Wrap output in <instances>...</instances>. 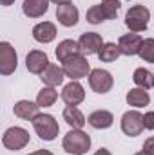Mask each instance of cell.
Listing matches in <instances>:
<instances>
[{
	"mask_svg": "<svg viewBox=\"0 0 154 155\" xmlns=\"http://www.w3.org/2000/svg\"><path fill=\"white\" fill-rule=\"evenodd\" d=\"M64 150L67 153H73V155H85L91 148V137L83 132V130H69L64 137V143H62Z\"/></svg>",
	"mask_w": 154,
	"mask_h": 155,
	"instance_id": "1",
	"label": "cell"
},
{
	"mask_svg": "<svg viewBox=\"0 0 154 155\" xmlns=\"http://www.w3.org/2000/svg\"><path fill=\"white\" fill-rule=\"evenodd\" d=\"M149 20H151V11L138 4V5H132L127 15H125V25L132 31V33H142L149 27Z\"/></svg>",
	"mask_w": 154,
	"mask_h": 155,
	"instance_id": "2",
	"label": "cell"
},
{
	"mask_svg": "<svg viewBox=\"0 0 154 155\" xmlns=\"http://www.w3.org/2000/svg\"><path fill=\"white\" fill-rule=\"evenodd\" d=\"M33 128H35L37 135L44 141H54L58 132H60V126H58L56 119L51 114H38L33 119Z\"/></svg>",
	"mask_w": 154,
	"mask_h": 155,
	"instance_id": "3",
	"label": "cell"
},
{
	"mask_svg": "<svg viewBox=\"0 0 154 155\" xmlns=\"http://www.w3.org/2000/svg\"><path fill=\"white\" fill-rule=\"evenodd\" d=\"M64 74L67 78H71V81H78L80 78H85L87 74H91V65L85 58V54H75L73 58H69L67 61L62 63Z\"/></svg>",
	"mask_w": 154,
	"mask_h": 155,
	"instance_id": "4",
	"label": "cell"
},
{
	"mask_svg": "<svg viewBox=\"0 0 154 155\" xmlns=\"http://www.w3.org/2000/svg\"><path fill=\"white\" fill-rule=\"evenodd\" d=\"M2 144L7 148V150H22L29 144V132L20 128V126H11L4 132V137H2Z\"/></svg>",
	"mask_w": 154,
	"mask_h": 155,
	"instance_id": "5",
	"label": "cell"
},
{
	"mask_svg": "<svg viewBox=\"0 0 154 155\" xmlns=\"http://www.w3.org/2000/svg\"><path fill=\"white\" fill-rule=\"evenodd\" d=\"M16 65H18L16 51L9 41H2L0 43V74L2 76L13 74L16 71Z\"/></svg>",
	"mask_w": 154,
	"mask_h": 155,
	"instance_id": "6",
	"label": "cell"
},
{
	"mask_svg": "<svg viewBox=\"0 0 154 155\" xmlns=\"http://www.w3.org/2000/svg\"><path fill=\"white\" fill-rule=\"evenodd\" d=\"M114 85V79L109 71L105 69H93L89 74V87L96 94H107Z\"/></svg>",
	"mask_w": 154,
	"mask_h": 155,
	"instance_id": "7",
	"label": "cell"
},
{
	"mask_svg": "<svg viewBox=\"0 0 154 155\" xmlns=\"http://www.w3.org/2000/svg\"><path fill=\"white\" fill-rule=\"evenodd\" d=\"M143 116L138 110H129L121 116V132L129 137H136L143 132Z\"/></svg>",
	"mask_w": 154,
	"mask_h": 155,
	"instance_id": "8",
	"label": "cell"
},
{
	"mask_svg": "<svg viewBox=\"0 0 154 155\" xmlns=\"http://www.w3.org/2000/svg\"><path fill=\"white\" fill-rule=\"evenodd\" d=\"M78 45H80V52L82 54H98L100 49L103 47V40L98 33H83L80 40H78Z\"/></svg>",
	"mask_w": 154,
	"mask_h": 155,
	"instance_id": "9",
	"label": "cell"
},
{
	"mask_svg": "<svg viewBox=\"0 0 154 155\" xmlns=\"http://www.w3.org/2000/svg\"><path fill=\"white\" fill-rule=\"evenodd\" d=\"M142 43H143V40H142L140 35H136V33L123 35V36H120V40H118V47H120V51H121L123 56H136V54H140Z\"/></svg>",
	"mask_w": 154,
	"mask_h": 155,
	"instance_id": "10",
	"label": "cell"
},
{
	"mask_svg": "<svg viewBox=\"0 0 154 155\" xmlns=\"http://www.w3.org/2000/svg\"><path fill=\"white\" fill-rule=\"evenodd\" d=\"M62 99L67 107H76L85 99V90L78 81H71L62 90Z\"/></svg>",
	"mask_w": 154,
	"mask_h": 155,
	"instance_id": "11",
	"label": "cell"
},
{
	"mask_svg": "<svg viewBox=\"0 0 154 155\" xmlns=\"http://www.w3.org/2000/svg\"><path fill=\"white\" fill-rule=\"evenodd\" d=\"M49 65V58L44 51H29L26 56V67L31 74H42Z\"/></svg>",
	"mask_w": 154,
	"mask_h": 155,
	"instance_id": "12",
	"label": "cell"
},
{
	"mask_svg": "<svg viewBox=\"0 0 154 155\" xmlns=\"http://www.w3.org/2000/svg\"><path fill=\"white\" fill-rule=\"evenodd\" d=\"M56 18L64 27H73L78 24V9L76 5H73L71 2L67 4H60L56 7Z\"/></svg>",
	"mask_w": 154,
	"mask_h": 155,
	"instance_id": "13",
	"label": "cell"
},
{
	"mask_svg": "<svg viewBox=\"0 0 154 155\" xmlns=\"http://www.w3.org/2000/svg\"><path fill=\"white\" fill-rule=\"evenodd\" d=\"M51 0H24L22 2V11L27 18H40L47 13Z\"/></svg>",
	"mask_w": 154,
	"mask_h": 155,
	"instance_id": "14",
	"label": "cell"
},
{
	"mask_svg": "<svg viewBox=\"0 0 154 155\" xmlns=\"http://www.w3.org/2000/svg\"><path fill=\"white\" fill-rule=\"evenodd\" d=\"M64 69L62 67H58L56 63H49L47 65V69L40 74V79L47 85V87H58V85H62L64 83Z\"/></svg>",
	"mask_w": 154,
	"mask_h": 155,
	"instance_id": "15",
	"label": "cell"
},
{
	"mask_svg": "<svg viewBox=\"0 0 154 155\" xmlns=\"http://www.w3.org/2000/svg\"><path fill=\"white\" fill-rule=\"evenodd\" d=\"M56 36V25L53 22H40L33 27V38L40 43H49Z\"/></svg>",
	"mask_w": 154,
	"mask_h": 155,
	"instance_id": "16",
	"label": "cell"
},
{
	"mask_svg": "<svg viewBox=\"0 0 154 155\" xmlns=\"http://www.w3.org/2000/svg\"><path fill=\"white\" fill-rule=\"evenodd\" d=\"M38 103H33V101H27V99H22L18 101L15 107H13V112L15 116L20 117V119H26V121H33L35 117L38 116Z\"/></svg>",
	"mask_w": 154,
	"mask_h": 155,
	"instance_id": "17",
	"label": "cell"
},
{
	"mask_svg": "<svg viewBox=\"0 0 154 155\" xmlns=\"http://www.w3.org/2000/svg\"><path fill=\"white\" fill-rule=\"evenodd\" d=\"M87 123L96 128V130H105L109 126H113L114 123V116L109 112V110H94L91 116L87 117Z\"/></svg>",
	"mask_w": 154,
	"mask_h": 155,
	"instance_id": "18",
	"label": "cell"
},
{
	"mask_svg": "<svg viewBox=\"0 0 154 155\" xmlns=\"http://www.w3.org/2000/svg\"><path fill=\"white\" fill-rule=\"evenodd\" d=\"M54 52H56L58 61L64 63L69 58H73L75 54H80V45H78V41H75V40H64V41L58 43V47H56Z\"/></svg>",
	"mask_w": 154,
	"mask_h": 155,
	"instance_id": "19",
	"label": "cell"
},
{
	"mask_svg": "<svg viewBox=\"0 0 154 155\" xmlns=\"http://www.w3.org/2000/svg\"><path fill=\"white\" fill-rule=\"evenodd\" d=\"M125 101L129 103V107H136V108H142V107H147L151 103V97H149V92L145 88H131L125 96Z\"/></svg>",
	"mask_w": 154,
	"mask_h": 155,
	"instance_id": "20",
	"label": "cell"
},
{
	"mask_svg": "<svg viewBox=\"0 0 154 155\" xmlns=\"http://www.w3.org/2000/svg\"><path fill=\"white\" fill-rule=\"evenodd\" d=\"M64 121H65L71 128H76V130H82L83 124L87 123L85 116L78 110L76 107H65V108H64Z\"/></svg>",
	"mask_w": 154,
	"mask_h": 155,
	"instance_id": "21",
	"label": "cell"
},
{
	"mask_svg": "<svg viewBox=\"0 0 154 155\" xmlns=\"http://www.w3.org/2000/svg\"><path fill=\"white\" fill-rule=\"evenodd\" d=\"M120 56H121V51H120V47H118L116 43H113V41L103 43V47H102L100 52H98V58H100V61H103V63H113V61H116Z\"/></svg>",
	"mask_w": 154,
	"mask_h": 155,
	"instance_id": "22",
	"label": "cell"
},
{
	"mask_svg": "<svg viewBox=\"0 0 154 155\" xmlns=\"http://www.w3.org/2000/svg\"><path fill=\"white\" fill-rule=\"evenodd\" d=\"M132 81L136 83V87H140V88H151L154 87V74L151 71H147V69H143V67H140V69H136L134 71V74H132Z\"/></svg>",
	"mask_w": 154,
	"mask_h": 155,
	"instance_id": "23",
	"label": "cell"
},
{
	"mask_svg": "<svg viewBox=\"0 0 154 155\" xmlns=\"http://www.w3.org/2000/svg\"><path fill=\"white\" fill-rule=\"evenodd\" d=\"M56 99H58V92L54 90V87H44L38 92V96H37V103H38V107H42V108L54 105Z\"/></svg>",
	"mask_w": 154,
	"mask_h": 155,
	"instance_id": "24",
	"label": "cell"
},
{
	"mask_svg": "<svg viewBox=\"0 0 154 155\" xmlns=\"http://www.w3.org/2000/svg\"><path fill=\"white\" fill-rule=\"evenodd\" d=\"M120 0H102L100 7L103 11V16L105 20H114L116 15H118V9H120Z\"/></svg>",
	"mask_w": 154,
	"mask_h": 155,
	"instance_id": "25",
	"label": "cell"
},
{
	"mask_svg": "<svg viewBox=\"0 0 154 155\" xmlns=\"http://www.w3.org/2000/svg\"><path fill=\"white\" fill-rule=\"evenodd\" d=\"M145 63H154V38H147L143 40L140 54H138Z\"/></svg>",
	"mask_w": 154,
	"mask_h": 155,
	"instance_id": "26",
	"label": "cell"
},
{
	"mask_svg": "<svg viewBox=\"0 0 154 155\" xmlns=\"http://www.w3.org/2000/svg\"><path fill=\"white\" fill-rule=\"evenodd\" d=\"M85 18H87V22H89V24H93V25L102 24V22L105 20V16H103V11H102L100 4H98V5H93V7H89V9H87V13H85Z\"/></svg>",
	"mask_w": 154,
	"mask_h": 155,
	"instance_id": "27",
	"label": "cell"
},
{
	"mask_svg": "<svg viewBox=\"0 0 154 155\" xmlns=\"http://www.w3.org/2000/svg\"><path fill=\"white\" fill-rule=\"evenodd\" d=\"M143 126L145 130H154V112H147L143 116Z\"/></svg>",
	"mask_w": 154,
	"mask_h": 155,
	"instance_id": "28",
	"label": "cell"
},
{
	"mask_svg": "<svg viewBox=\"0 0 154 155\" xmlns=\"http://www.w3.org/2000/svg\"><path fill=\"white\" fill-rule=\"evenodd\" d=\"M143 152L149 155H154V137H149L145 143H143Z\"/></svg>",
	"mask_w": 154,
	"mask_h": 155,
	"instance_id": "29",
	"label": "cell"
},
{
	"mask_svg": "<svg viewBox=\"0 0 154 155\" xmlns=\"http://www.w3.org/2000/svg\"><path fill=\"white\" fill-rule=\"evenodd\" d=\"M29 155H53L49 150H37V152H33V153H29Z\"/></svg>",
	"mask_w": 154,
	"mask_h": 155,
	"instance_id": "30",
	"label": "cell"
},
{
	"mask_svg": "<svg viewBox=\"0 0 154 155\" xmlns=\"http://www.w3.org/2000/svg\"><path fill=\"white\" fill-rule=\"evenodd\" d=\"M94 155H113V153H111L107 148H100V150H98V152H96Z\"/></svg>",
	"mask_w": 154,
	"mask_h": 155,
	"instance_id": "31",
	"label": "cell"
},
{
	"mask_svg": "<svg viewBox=\"0 0 154 155\" xmlns=\"http://www.w3.org/2000/svg\"><path fill=\"white\" fill-rule=\"evenodd\" d=\"M0 2H2V5H4V7H7V5H11L15 0H0Z\"/></svg>",
	"mask_w": 154,
	"mask_h": 155,
	"instance_id": "32",
	"label": "cell"
},
{
	"mask_svg": "<svg viewBox=\"0 0 154 155\" xmlns=\"http://www.w3.org/2000/svg\"><path fill=\"white\" fill-rule=\"evenodd\" d=\"M134 155H149V153H145V152L142 150V152H138V153H134Z\"/></svg>",
	"mask_w": 154,
	"mask_h": 155,
	"instance_id": "33",
	"label": "cell"
}]
</instances>
